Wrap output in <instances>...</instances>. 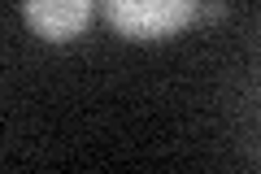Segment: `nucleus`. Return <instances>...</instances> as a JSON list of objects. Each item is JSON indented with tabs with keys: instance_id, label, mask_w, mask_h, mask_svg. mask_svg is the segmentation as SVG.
I'll use <instances>...</instances> for the list:
<instances>
[{
	"instance_id": "1",
	"label": "nucleus",
	"mask_w": 261,
	"mask_h": 174,
	"mask_svg": "<svg viewBox=\"0 0 261 174\" xmlns=\"http://www.w3.org/2000/svg\"><path fill=\"white\" fill-rule=\"evenodd\" d=\"M200 0H105V18L126 39H166L196 18Z\"/></svg>"
},
{
	"instance_id": "2",
	"label": "nucleus",
	"mask_w": 261,
	"mask_h": 174,
	"mask_svg": "<svg viewBox=\"0 0 261 174\" xmlns=\"http://www.w3.org/2000/svg\"><path fill=\"white\" fill-rule=\"evenodd\" d=\"M22 13H27V22H31L35 35L61 44V39H74L79 31L87 27V18H92V0H27Z\"/></svg>"
},
{
	"instance_id": "3",
	"label": "nucleus",
	"mask_w": 261,
	"mask_h": 174,
	"mask_svg": "<svg viewBox=\"0 0 261 174\" xmlns=\"http://www.w3.org/2000/svg\"><path fill=\"white\" fill-rule=\"evenodd\" d=\"M205 13H209V18H226V0H209Z\"/></svg>"
}]
</instances>
